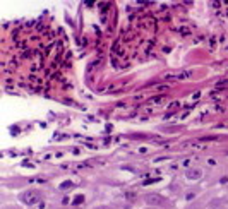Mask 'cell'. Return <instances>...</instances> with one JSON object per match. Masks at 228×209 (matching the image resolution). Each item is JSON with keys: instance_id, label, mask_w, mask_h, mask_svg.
Instances as JSON below:
<instances>
[{"instance_id": "6da1fadb", "label": "cell", "mask_w": 228, "mask_h": 209, "mask_svg": "<svg viewBox=\"0 0 228 209\" xmlns=\"http://www.w3.org/2000/svg\"><path fill=\"white\" fill-rule=\"evenodd\" d=\"M19 199H21L24 204L33 206V204H36V202L41 200V192H38V190H26V192H22L21 196H19Z\"/></svg>"}, {"instance_id": "7a4b0ae2", "label": "cell", "mask_w": 228, "mask_h": 209, "mask_svg": "<svg viewBox=\"0 0 228 209\" xmlns=\"http://www.w3.org/2000/svg\"><path fill=\"white\" fill-rule=\"evenodd\" d=\"M144 202L149 206H166L168 204V200L165 197L158 196V194H146L144 196Z\"/></svg>"}, {"instance_id": "3957f363", "label": "cell", "mask_w": 228, "mask_h": 209, "mask_svg": "<svg viewBox=\"0 0 228 209\" xmlns=\"http://www.w3.org/2000/svg\"><path fill=\"white\" fill-rule=\"evenodd\" d=\"M185 177L189 180H199L202 177V170H199V168H190V170L185 171Z\"/></svg>"}, {"instance_id": "277c9868", "label": "cell", "mask_w": 228, "mask_h": 209, "mask_svg": "<svg viewBox=\"0 0 228 209\" xmlns=\"http://www.w3.org/2000/svg\"><path fill=\"white\" fill-rule=\"evenodd\" d=\"M189 72H180V74H166L165 79H187L189 77Z\"/></svg>"}, {"instance_id": "5b68a950", "label": "cell", "mask_w": 228, "mask_h": 209, "mask_svg": "<svg viewBox=\"0 0 228 209\" xmlns=\"http://www.w3.org/2000/svg\"><path fill=\"white\" fill-rule=\"evenodd\" d=\"M228 86V79H225V81H218V82H216V87H218V89H223V87H226Z\"/></svg>"}, {"instance_id": "8992f818", "label": "cell", "mask_w": 228, "mask_h": 209, "mask_svg": "<svg viewBox=\"0 0 228 209\" xmlns=\"http://www.w3.org/2000/svg\"><path fill=\"white\" fill-rule=\"evenodd\" d=\"M72 187H74L72 182H64V183L60 185V189H72Z\"/></svg>"}, {"instance_id": "52a82bcc", "label": "cell", "mask_w": 228, "mask_h": 209, "mask_svg": "<svg viewBox=\"0 0 228 209\" xmlns=\"http://www.w3.org/2000/svg\"><path fill=\"white\" fill-rule=\"evenodd\" d=\"M81 202H84V197L82 196H77L76 199H74V204H81Z\"/></svg>"}, {"instance_id": "ba28073f", "label": "cell", "mask_w": 228, "mask_h": 209, "mask_svg": "<svg viewBox=\"0 0 228 209\" xmlns=\"http://www.w3.org/2000/svg\"><path fill=\"white\" fill-rule=\"evenodd\" d=\"M95 209H110L108 206H98V207H95Z\"/></svg>"}, {"instance_id": "9c48e42d", "label": "cell", "mask_w": 228, "mask_h": 209, "mask_svg": "<svg viewBox=\"0 0 228 209\" xmlns=\"http://www.w3.org/2000/svg\"><path fill=\"white\" fill-rule=\"evenodd\" d=\"M5 209H16V207H5Z\"/></svg>"}]
</instances>
